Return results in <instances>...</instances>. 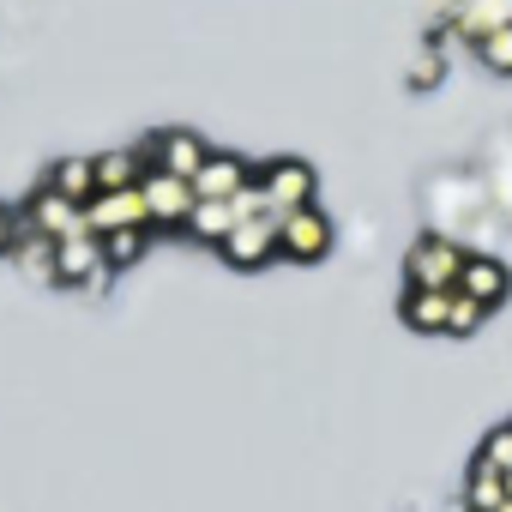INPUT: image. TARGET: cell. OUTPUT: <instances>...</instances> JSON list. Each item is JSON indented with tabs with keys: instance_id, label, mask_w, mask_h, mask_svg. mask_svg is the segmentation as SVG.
<instances>
[{
	"instance_id": "6da1fadb",
	"label": "cell",
	"mask_w": 512,
	"mask_h": 512,
	"mask_svg": "<svg viewBox=\"0 0 512 512\" xmlns=\"http://www.w3.org/2000/svg\"><path fill=\"white\" fill-rule=\"evenodd\" d=\"M464 266H470V253H464L452 235H422V241H410V253H404L410 290H458Z\"/></svg>"
},
{
	"instance_id": "7a4b0ae2",
	"label": "cell",
	"mask_w": 512,
	"mask_h": 512,
	"mask_svg": "<svg viewBox=\"0 0 512 512\" xmlns=\"http://www.w3.org/2000/svg\"><path fill=\"white\" fill-rule=\"evenodd\" d=\"M115 266L103 260V235H73V241H55V284H79V290H109Z\"/></svg>"
},
{
	"instance_id": "3957f363",
	"label": "cell",
	"mask_w": 512,
	"mask_h": 512,
	"mask_svg": "<svg viewBox=\"0 0 512 512\" xmlns=\"http://www.w3.org/2000/svg\"><path fill=\"white\" fill-rule=\"evenodd\" d=\"M278 253H284V260H296V266L326 260V253H332V217H326L320 205L278 217Z\"/></svg>"
},
{
	"instance_id": "277c9868",
	"label": "cell",
	"mask_w": 512,
	"mask_h": 512,
	"mask_svg": "<svg viewBox=\"0 0 512 512\" xmlns=\"http://www.w3.org/2000/svg\"><path fill=\"white\" fill-rule=\"evenodd\" d=\"M260 187H266V205H272V217H290V211H308L314 205V163H302V157H278V163H266L260 169Z\"/></svg>"
},
{
	"instance_id": "5b68a950",
	"label": "cell",
	"mask_w": 512,
	"mask_h": 512,
	"mask_svg": "<svg viewBox=\"0 0 512 512\" xmlns=\"http://www.w3.org/2000/svg\"><path fill=\"white\" fill-rule=\"evenodd\" d=\"M139 193H145L151 229H187V217H193V205H199L193 181H181V175H169V169H145Z\"/></svg>"
},
{
	"instance_id": "8992f818",
	"label": "cell",
	"mask_w": 512,
	"mask_h": 512,
	"mask_svg": "<svg viewBox=\"0 0 512 512\" xmlns=\"http://www.w3.org/2000/svg\"><path fill=\"white\" fill-rule=\"evenodd\" d=\"M506 25H512V0H452V7H446V19H440V31H434V43L458 31V37L476 49L482 37L506 31Z\"/></svg>"
},
{
	"instance_id": "52a82bcc",
	"label": "cell",
	"mask_w": 512,
	"mask_h": 512,
	"mask_svg": "<svg viewBox=\"0 0 512 512\" xmlns=\"http://www.w3.org/2000/svg\"><path fill=\"white\" fill-rule=\"evenodd\" d=\"M25 229L43 235V241H73V235H91V217H85V205H73V199L37 187V199L25 205Z\"/></svg>"
},
{
	"instance_id": "ba28073f",
	"label": "cell",
	"mask_w": 512,
	"mask_h": 512,
	"mask_svg": "<svg viewBox=\"0 0 512 512\" xmlns=\"http://www.w3.org/2000/svg\"><path fill=\"white\" fill-rule=\"evenodd\" d=\"M145 151H151V169H169V175H181V181H193V175L205 169V157H211V145H205L199 133H187V127L151 133Z\"/></svg>"
},
{
	"instance_id": "9c48e42d",
	"label": "cell",
	"mask_w": 512,
	"mask_h": 512,
	"mask_svg": "<svg viewBox=\"0 0 512 512\" xmlns=\"http://www.w3.org/2000/svg\"><path fill=\"white\" fill-rule=\"evenodd\" d=\"M223 260L235 266V272H253V266H266L272 253H278V217H253V223H235L229 235H223Z\"/></svg>"
},
{
	"instance_id": "30bf717a",
	"label": "cell",
	"mask_w": 512,
	"mask_h": 512,
	"mask_svg": "<svg viewBox=\"0 0 512 512\" xmlns=\"http://www.w3.org/2000/svg\"><path fill=\"white\" fill-rule=\"evenodd\" d=\"M91 217V235H115V229H151V211H145V193L139 187H121V193H97L85 205Z\"/></svg>"
},
{
	"instance_id": "8fae6325",
	"label": "cell",
	"mask_w": 512,
	"mask_h": 512,
	"mask_svg": "<svg viewBox=\"0 0 512 512\" xmlns=\"http://www.w3.org/2000/svg\"><path fill=\"white\" fill-rule=\"evenodd\" d=\"M253 181H260V175H253L235 151H211L205 169L193 175V193H199V199H235V193H247Z\"/></svg>"
},
{
	"instance_id": "7c38bea8",
	"label": "cell",
	"mask_w": 512,
	"mask_h": 512,
	"mask_svg": "<svg viewBox=\"0 0 512 512\" xmlns=\"http://www.w3.org/2000/svg\"><path fill=\"white\" fill-rule=\"evenodd\" d=\"M458 290H464L470 302H482V308H500V302L512 296V272H506L500 260H482V253H470V266H464Z\"/></svg>"
},
{
	"instance_id": "4fadbf2b",
	"label": "cell",
	"mask_w": 512,
	"mask_h": 512,
	"mask_svg": "<svg viewBox=\"0 0 512 512\" xmlns=\"http://www.w3.org/2000/svg\"><path fill=\"white\" fill-rule=\"evenodd\" d=\"M43 187L61 193V199H73V205H91V199H97V157H61V163L43 175Z\"/></svg>"
},
{
	"instance_id": "5bb4252c",
	"label": "cell",
	"mask_w": 512,
	"mask_h": 512,
	"mask_svg": "<svg viewBox=\"0 0 512 512\" xmlns=\"http://www.w3.org/2000/svg\"><path fill=\"white\" fill-rule=\"evenodd\" d=\"M151 169V151H103L97 157V193H121V187H139Z\"/></svg>"
},
{
	"instance_id": "9a60e30c",
	"label": "cell",
	"mask_w": 512,
	"mask_h": 512,
	"mask_svg": "<svg viewBox=\"0 0 512 512\" xmlns=\"http://www.w3.org/2000/svg\"><path fill=\"white\" fill-rule=\"evenodd\" d=\"M506 500H512V494H506V476H500L488 458H476L470 476H464V506H470V512H500Z\"/></svg>"
},
{
	"instance_id": "2e32d148",
	"label": "cell",
	"mask_w": 512,
	"mask_h": 512,
	"mask_svg": "<svg viewBox=\"0 0 512 512\" xmlns=\"http://www.w3.org/2000/svg\"><path fill=\"white\" fill-rule=\"evenodd\" d=\"M452 314V290H410L404 296V326L410 332H446Z\"/></svg>"
},
{
	"instance_id": "e0dca14e",
	"label": "cell",
	"mask_w": 512,
	"mask_h": 512,
	"mask_svg": "<svg viewBox=\"0 0 512 512\" xmlns=\"http://www.w3.org/2000/svg\"><path fill=\"white\" fill-rule=\"evenodd\" d=\"M235 223H241V217H235V205H229V199H199V205H193V217H187V229H193L199 241H211V247H223V235H229Z\"/></svg>"
},
{
	"instance_id": "ac0fdd59",
	"label": "cell",
	"mask_w": 512,
	"mask_h": 512,
	"mask_svg": "<svg viewBox=\"0 0 512 512\" xmlns=\"http://www.w3.org/2000/svg\"><path fill=\"white\" fill-rule=\"evenodd\" d=\"M145 241H151V229H115V235H103V260L121 272V266H133L145 253Z\"/></svg>"
},
{
	"instance_id": "d6986e66",
	"label": "cell",
	"mask_w": 512,
	"mask_h": 512,
	"mask_svg": "<svg viewBox=\"0 0 512 512\" xmlns=\"http://www.w3.org/2000/svg\"><path fill=\"white\" fill-rule=\"evenodd\" d=\"M482 320H488V308H482V302H470L464 290H452V314H446V332H452V338H470V332H482Z\"/></svg>"
},
{
	"instance_id": "ffe728a7",
	"label": "cell",
	"mask_w": 512,
	"mask_h": 512,
	"mask_svg": "<svg viewBox=\"0 0 512 512\" xmlns=\"http://www.w3.org/2000/svg\"><path fill=\"white\" fill-rule=\"evenodd\" d=\"M476 55H482V67H494V73H506V79H512V25H506V31H494V37H482V43H476Z\"/></svg>"
},
{
	"instance_id": "44dd1931",
	"label": "cell",
	"mask_w": 512,
	"mask_h": 512,
	"mask_svg": "<svg viewBox=\"0 0 512 512\" xmlns=\"http://www.w3.org/2000/svg\"><path fill=\"white\" fill-rule=\"evenodd\" d=\"M434 79H440V49H422L416 67H410V91H428Z\"/></svg>"
},
{
	"instance_id": "7402d4cb",
	"label": "cell",
	"mask_w": 512,
	"mask_h": 512,
	"mask_svg": "<svg viewBox=\"0 0 512 512\" xmlns=\"http://www.w3.org/2000/svg\"><path fill=\"white\" fill-rule=\"evenodd\" d=\"M13 241H19V223H13V211H7V205H0V253H7Z\"/></svg>"
},
{
	"instance_id": "603a6c76",
	"label": "cell",
	"mask_w": 512,
	"mask_h": 512,
	"mask_svg": "<svg viewBox=\"0 0 512 512\" xmlns=\"http://www.w3.org/2000/svg\"><path fill=\"white\" fill-rule=\"evenodd\" d=\"M500 512H512V500H506V506H500Z\"/></svg>"
}]
</instances>
